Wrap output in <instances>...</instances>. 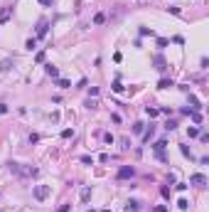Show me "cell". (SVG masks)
I'll list each match as a JSON object with an SVG mask.
<instances>
[{"label":"cell","instance_id":"cell-9","mask_svg":"<svg viewBox=\"0 0 209 212\" xmlns=\"http://www.w3.org/2000/svg\"><path fill=\"white\" fill-rule=\"evenodd\" d=\"M189 108H192V111H199V108H202V101H199V99H197V96H194V94H189Z\"/></svg>","mask_w":209,"mask_h":212},{"label":"cell","instance_id":"cell-23","mask_svg":"<svg viewBox=\"0 0 209 212\" xmlns=\"http://www.w3.org/2000/svg\"><path fill=\"white\" fill-rule=\"evenodd\" d=\"M140 35H143V37H148V35L153 37V30H150V27H145V25H140Z\"/></svg>","mask_w":209,"mask_h":212},{"label":"cell","instance_id":"cell-21","mask_svg":"<svg viewBox=\"0 0 209 212\" xmlns=\"http://www.w3.org/2000/svg\"><path fill=\"white\" fill-rule=\"evenodd\" d=\"M79 160H81V163H84V165H94V158H91V155H81V158H79Z\"/></svg>","mask_w":209,"mask_h":212},{"label":"cell","instance_id":"cell-24","mask_svg":"<svg viewBox=\"0 0 209 212\" xmlns=\"http://www.w3.org/2000/svg\"><path fill=\"white\" fill-rule=\"evenodd\" d=\"M111 89H113V91H123V84H121V81H118V79H116V81H113V84H111Z\"/></svg>","mask_w":209,"mask_h":212},{"label":"cell","instance_id":"cell-7","mask_svg":"<svg viewBox=\"0 0 209 212\" xmlns=\"http://www.w3.org/2000/svg\"><path fill=\"white\" fill-rule=\"evenodd\" d=\"M47 30H49V22H47V20H39V22H37V37H44Z\"/></svg>","mask_w":209,"mask_h":212},{"label":"cell","instance_id":"cell-29","mask_svg":"<svg viewBox=\"0 0 209 212\" xmlns=\"http://www.w3.org/2000/svg\"><path fill=\"white\" fill-rule=\"evenodd\" d=\"M71 136H74V131H71V128H64V131H62V138H71Z\"/></svg>","mask_w":209,"mask_h":212},{"label":"cell","instance_id":"cell-11","mask_svg":"<svg viewBox=\"0 0 209 212\" xmlns=\"http://www.w3.org/2000/svg\"><path fill=\"white\" fill-rule=\"evenodd\" d=\"M170 86H175L172 79H160V81H158V89H170Z\"/></svg>","mask_w":209,"mask_h":212},{"label":"cell","instance_id":"cell-36","mask_svg":"<svg viewBox=\"0 0 209 212\" xmlns=\"http://www.w3.org/2000/svg\"><path fill=\"white\" fill-rule=\"evenodd\" d=\"M160 195H162V197H170V190H167V187L162 185V187H160Z\"/></svg>","mask_w":209,"mask_h":212},{"label":"cell","instance_id":"cell-25","mask_svg":"<svg viewBox=\"0 0 209 212\" xmlns=\"http://www.w3.org/2000/svg\"><path fill=\"white\" fill-rule=\"evenodd\" d=\"M145 113H148V116H150V118H155V116H158V113H160V111H158V108H150V106H148V108H145Z\"/></svg>","mask_w":209,"mask_h":212},{"label":"cell","instance_id":"cell-8","mask_svg":"<svg viewBox=\"0 0 209 212\" xmlns=\"http://www.w3.org/2000/svg\"><path fill=\"white\" fill-rule=\"evenodd\" d=\"M126 212H140V202L138 200H128L126 202Z\"/></svg>","mask_w":209,"mask_h":212},{"label":"cell","instance_id":"cell-15","mask_svg":"<svg viewBox=\"0 0 209 212\" xmlns=\"http://www.w3.org/2000/svg\"><path fill=\"white\" fill-rule=\"evenodd\" d=\"M106 22V12H96L94 15V25H104Z\"/></svg>","mask_w":209,"mask_h":212},{"label":"cell","instance_id":"cell-30","mask_svg":"<svg viewBox=\"0 0 209 212\" xmlns=\"http://www.w3.org/2000/svg\"><path fill=\"white\" fill-rule=\"evenodd\" d=\"M133 133H143V123H140V121L133 123Z\"/></svg>","mask_w":209,"mask_h":212},{"label":"cell","instance_id":"cell-35","mask_svg":"<svg viewBox=\"0 0 209 212\" xmlns=\"http://www.w3.org/2000/svg\"><path fill=\"white\" fill-rule=\"evenodd\" d=\"M89 96H99V86H91L89 89Z\"/></svg>","mask_w":209,"mask_h":212},{"label":"cell","instance_id":"cell-41","mask_svg":"<svg viewBox=\"0 0 209 212\" xmlns=\"http://www.w3.org/2000/svg\"><path fill=\"white\" fill-rule=\"evenodd\" d=\"M86 212H94V210H86Z\"/></svg>","mask_w":209,"mask_h":212},{"label":"cell","instance_id":"cell-6","mask_svg":"<svg viewBox=\"0 0 209 212\" xmlns=\"http://www.w3.org/2000/svg\"><path fill=\"white\" fill-rule=\"evenodd\" d=\"M165 145H167V141H158L153 145V150H155V155H158L160 160H165Z\"/></svg>","mask_w":209,"mask_h":212},{"label":"cell","instance_id":"cell-3","mask_svg":"<svg viewBox=\"0 0 209 212\" xmlns=\"http://www.w3.org/2000/svg\"><path fill=\"white\" fill-rule=\"evenodd\" d=\"M189 185L204 187V185H207V175H202V173H192V175H189Z\"/></svg>","mask_w":209,"mask_h":212},{"label":"cell","instance_id":"cell-40","mask_svg":"<svg viewBox=\"0 0 209 212\" xmlns=\"http://www.w3.org/2000/svg\"><path fill=\"white\" fill-rule=\"evenodd\" d=\"M39 2H42V5H52L54 0H39Z\"/></svg>","mask_w":209,"mask_h":212},{"label":"cell","instance_id":"cell-22","mask_svg":"<svg viewBox=\"0 0 209 212\" xmlns=\"http://www.w3.org/2000/svg\"><path fill=\"white\" fill-rule=\"evenodd\" d=\"M177 207H180V210H187V207H189V202H187L185 197H180V200H177Z\"/></svg>","mask_w":209,"mask_h":212},{"label":"cell","instance_id":"cell-17","mask_svg":"<svg viewBox=\"0 0 209 212\" xmlns=\"http://www.w3.org/2000/svg\"><path fill=\"white\" fill-rule=\"evenodd\" d=\"M10 67H12V59H2L0 62V71H7Z\"/></svg>","mask_w":209,"mask_h":212},{"label":"cell","instance_id":"cell-27","mask_svg":"<svg viewBox=\"0 0 209 212\" xmlns=\"http://www.w3.org/2000/svg\"><path fill=\"white\" fill-rule=\"evenodd\" d=\"M96 106H99V104H96V99H91V96L86 99V108H96Z\"/></svg>","mask_w":209,"mask_h":212},{"label":"cell","instance_id":"cell-26","mask_svg":"<svg viewBox=\"0 0 209 212\" xmlns=\"http://www.w3.org/2000/svg\"><path fill=\"white\" fill-rule=\"evenodd\" d=\"M180 150H182V155H185V158H189V160H192V153H189V148H187V145H180Z\"/></svg>","mask_w":209,"mask_h":212},{"label":"cell","instance_id":"cell-5","mask_svg":"<svg viewBox=\"0 0 209 212\" xmlns=\"http://www.w3.org/2000/svg\"><path fill=\"white\" fill-rule=\"evenodd\" d=\"M10 17H12V5H5V7H0V25L10 22Z\"/></svg>","mask_w":209,"mask_h":212},{"label":"cell","instance_id":"cell-13","mask_svg":"<svg viewBox=\"0 0 209 212\" xmlns=\"http://www.w3.org/2000/svg\"><path fill=\"white\" fill-rule=\"evenodd\" d=\"M54 84H57L59 89H69V86H71V81H67V79H59V76L54 79Z\"/></svg>","mask_w":209,"mask_h":212},{"label":"cell","instance_id":"cell-2","mask_svg":"<svg viewBox=\"0 0 209 212\" xmlns=\"http://www.w3.org/2000/svg\"><path fill=\"white\" fill-rule=\"evenodd\" d=\"M49 192H52V187H49V185H35V187H32V195H35L37 202L47 200V197H49Z\"/></svg>","mask_w":209,"mask_h":212},{"label":"cell","instance_id":"cell-12","mask_svg":"<svg viewBox=\"0 0 209 212\" xmlns=\"http://www.w3.org/2000/svg\"><path fill=\"white\" fill-rule=\"evenodd\" d=\"M165 67H167V64H165V59H162V57H160V54H158V57H155V69L165 71Z\"/></svg>","mask_w":209,"mask_h":212},{"label":"cell","instance_id":"cell-38","mask_svg":"<svg viewBox=\"0 0 209 212\" xmlns=\"http://www.w3.org/2000/svg\"><path fill=\"white\" fill-rule=\"evenodd\" d=\"M121 148H131V141L128 138H121Z\"/></svg>","mask_w":209,"mask_h":212},{"label":"cell","instance_id":"cell-32","mask_svg":"<svg viewBox=\"0 0 209 212\" xmlns=\"http://www.w3.org/2000/svg\"><path fill=\"white\" fill-rule=\"evenodd\" d=\"M35 62H37V64H42V62H44V52H37V57H35Z\"/></svg>","mask_w":209,"mask_h":212},{"label":"cell","instance_id":"cell-19","mask_svg":"<svg viewBox=\"0 0 209 212\" xmlns=\"http://www.w3.org/2000/svg\"><path fill=\"white\" fill-rule=\"evenodd\" d=\"M189 116H192V121H194V123H202V113H199V111H192Z\"/></svg>","mask_w":209,"mask_h":212},{"label":"cell","instance_id":"cell-4","mask_svg":"<svg viewBox=\"0 0 209 212\" xmlns=\"http://www.w3.org/2000/svg\"><path fill=\"white\" fill-rule=\"evenodd\" d=\"M136 175V168L133 165H123L121 170H118V180H128V177Z\"/></svg>","mask_w":209,"mask_h":212},{"label":"cell","instance_id":"cell-18","mask_svg":"<svg viewBox=\"0 0 209 212\" xmlns=\"http://www.w3.org/2000/svg\"><path fill=\"white\" fill-rule=\"evenodd\" d=\"M89 197H91V187H84V190H81V200L89 202Z\"/></svg>","mask_w":209,"mask_h":212},{"label":"cell","instance_id":"cell-28","mask_svg":"<svg viewBox=\"0 0 209 212\" xmlns=\"http://www.w3.org/2000/svg\"><path fill=\"white\" fill-rule=\"evenodd\" d=\"M167 12H172V15H182V10H180V7H175V5L167 7Z\"/></svg>","mask_w":209,"mask_h":212},{"label":"cell","instance_id":"cell-1","mask_svg":"<svg viewBox=\"0 0 209 212\" xmlns=\"http://www.w3.org/2000/svg\"><path fill=\"white\" fill-rule=\"evenodd\" d=\"M7 168H10L12 175H17V177H35V175H39L37 168H32V165H22V163H15V160H10Z\"/></svg>","mask_w":209,"mask_h":212},{"label":"cell","instance_id":"cell-20","mask_svg":"<svg viewBox=\"0 0 209 212\" xmlns=\"http://www.w3.org/2000/svg\"><path fill=\"white\" fill-rule=\"evenodd\" d=\"M187 136H189V138H197V136H199V128H194V126L187 128Z\"/></svg>","mask_w":209,"mask_h":212},{"label":"cell","instance_id":"cell-34","mask_svg":"<svg viewBox=\"0 0 209 212\" xmlns=\"http://www.w3.org/2000/svg\"><path fill=\"white\" fill-rule=\"evenodd\" d=\"M69 210H71V205H69V202H64V205H62V207H59L57 212H69Z\"/></svg>","mask_w":209,"mask_h":212},{"label":"cell","instance_id":"cell-37","mask_svg":"<svg viewBox=\"0 0 209 212\" xmlns=\"http://www.w3.org/2000/svg\"><path fill=\"white\" fill-rule=\"evenodd\" d=\"M7 111H10V108H7V104H0V116H5Z\"/></svg>","mask_w":209,"mask_h":212},{"label":"cell","instance_id":"cell-31","mask_svg":"<svg viewBox=\"0 0 209 212\" xmlns=\"http://www.w3.org/2000/svg\"><path fill=\"white\" fill-rule=\"evenodd\" d=\"M167 44H170V42H167L165 37H158V47H167Z\"/></svg>","mask_w":209,"mask_h":212},{"label":"cell","instance_id":"cell-16","mask_svg":"<svg viewBox=\"0 0 209 212\" xmlns=\"http://www.w3.org/2000/svg\"><path fill=\"white\" fill-rule=\"evenodd\" d=\"M25 47H27L30 52H32V49H37V37H30V39L25 42Z\"/></svg>","mask_w":209,"mask_h":212},{"label":"cell","instance_id":"cell-33","mask_svg":"<svg viewBox=\"0 0 209 212\" xmlns=\"http://www.w3.org/2000/svg\"><path fill=\"white\" fill-rule=\"evenodd\" d=\"M165 128H167V131H175V128H177V123H175V121H167V123H165Z\"/></svg>","mask_w":209,"mask_h":212},{"label":"cell","instance_id":"cell-14","mask_svg":"<svg viewBox=\"0 0 209 212\" xmlns=\"http://www.w3.org/2000/svg\"><path fill=\"white\" fill-rule=\"evenodd\" d=\"M153 133H155V126L150 123V128H148V131L143 133V143H148V141H150V138H153Z\"/></svg>","mask_w":209,"mask_h":212},{"label":"cell","instance_id":"cell-10","mask_svg":"<svg viewBox=\"0 0 209 212\" xmlns=\"http://www.w3.org/2000/svg\"><path fill=\"white\" fill-rule=\"evenodd\" d=\"M44 71H47V74H49L52 79H57V76H59V69H57L54 64H44Z\"/></svg>","mask_w":209,"mask_h":212},{"label":"cell","instance_id":"cell-39","mask_svg":"<svg viewBox=\"0 0 209 212\" xmlns=\"http://www.w3.org/2000/svg\"><path fill=\"white\" fill-rule=\"evenodd\" d=\"M155 212H170V210H167L165 205H160V207H155Z\"/></svg>","mask_w":209,"mask_h":212}]
</instances>
